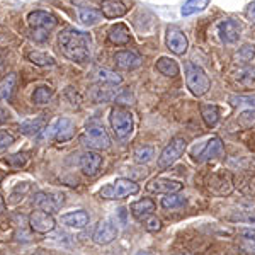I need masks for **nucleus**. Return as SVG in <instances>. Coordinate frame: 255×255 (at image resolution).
Here are the masks:
<instances>
[{
  "instance_id": "nucleus-32",
  "label": "nucleus",
  "mask_w": 255,
  "mask_h": 255,
  "mask_svg": "<svg viewBox=\"0 0 255 255\" xmlns=\"http://www.w3.org/2000/svg\"><path fill=\"white\" fill-rule=\"evenodd\" d=\"M44 128V119L38 118V119H29V121H24L20 125V131L24 134H38L41 129Z\"/></svg>"
},
{
  "instance_id": "nucleus-12",
  "label": "nucleus",
  "mask_w": 255,
  "mask_h": 255,
  "mask_svg": "<svg viewBox=\"0 0 255 255\" xmlns=\"http://www.w3.org/2000/svg\"><path fill=\"white\" fill-rule=\"evenodd\" d=\"M242 32V24L235 19H226L218 26V34H220V39L223 43H235V41L240 38Z\"/></svg>"
},
{
  "instance_id": "nucleus-16",
  "label": "nucleus",
  "mask_w": 255,
  "mask_h": 255,
  "mask_svg": "<svg viewBox=\"0 0 255 255\" xmlns=\"http://www.w3.org/2000/svg\"><path fill=\"white\" fill-rule=\"evenodd\" d=\"M128 12V7L121 0H104L101 5V14L106 19H119Z\"/></svg>"
},
{
  "instance_id": "nucleus-31",
  "label": "nucleus",
  "mask_w": 255,
  "mask_h": 255,
  "mask_svg": "<svg viewBox=\"0 0 255 255\" xmlns=\"http://www.w3.org/2000/svg\"><path fill=\"white\" fill-rule=\"evenodd\" d=\"M53 97V89L48 87V85H41L34 90V94H32V102L34 104H48L49 101H51Z\"/></svg>"
},
{
  "instance_id": "nucleus-40",
  "label": "nucleus",
  "mask_w": 255,
  "mask_h": 255,
  "mask_svg": "<svg viewBox=\"0 0 255 255\" xmlns=\"http://www.w3.org/2000/svg\"><path fill=\"white\" fill-rule=\"evenodd\" d=\"M7 162L10 163V165H14V167H20V165H24V163L27 162V157L26 155H12V157L7 158Z\"/></svg>"
},
{
  "instance_id": "nucleus-25",
  "label": "nucleus",
  "mask_w": 255,
  "mask_h": 255,
  "mask_svg": "<svg viewBox=\"0 0 255 255\" xmlns=\"http://www.w3.org/2000/svg\"><path fill=\"white\" fill-rule=\"evenodd\" d=\"M238 247L245 254L255 255V230H245L238 235Z\"/></svg>"
},
{
  "instance_id": "nucleus-1",
  "label": "nucleus",
  "mask_w": 255,
  "mask_h": 255,
  "mask_svg": "<svg viewBox=\"0 0 255 255\" xmlns=\"http://www.w3.org/2000/svg\"><path fill=\"white\" fill-rule=\"evenodd\" d=\"M60 49L68 60L77 61V63H85L90 58L92 51V39L85 31L75 29V27H67L60 34Z\"/></svg>"
},
{
  "instance_id": "nucleus-6",
  "label": "nucleus",
  "mask_w": 255,
  "mask_h": 255,
  "mask_svg": "<svg viewBox=\"0 0 255 255\" xmlns=\"http://www.w3.org/2000/svg\"><path fill=\"white\" fill-rule=\"evenodd\" d=\"M111 126L116 134L118 139H126L129 138V134L133 133V116H131L129 111L123 108H114L111 111Z\"/></svg>"
},
{
  "instance_id": "nucleus-37",
  "label": "nucleus",
  "mask_w": 255,
  "mask_h": 255,
  "mask_svg": "<svg viewBox=\"0 0 255 255\" xmlns=\"http://www.w3.org/2000/svg\"><path fill=\"white\" fill-rule=\"evenodd\" d=\"M254 55H255V46H254V44H245V46H242L240 51L237 53V58L245 63V61L252 60Z\"/></svg>"
},
{
  "instance_id": "nucleus-42",
  "label": "nucleus",
  "mask_w": 255,
  "mask_h": 255,
  "mask_svg": "<svg viewBox=\"0 0 255 255\" xmlns=\"http://www.w3.org/2000/svg\"><path fill=\"white\" fill-rule=\"evenodd\" d=\"M5 211V201H3V197H2V194H0V215Z\"/></svg>"
},
{
  "instance_id": "nucleus-34",
  "label": "nucleus",
  "mask_w": 255,
  "mask_h": 255,
  "mask_svg": "<svg viewBox=\"0 0 255 255\" xmlns=\"http://www.w3.org/2000/svg\"><path fill=\"white\" fill-rule=\"evenodd\" d=\"M230 104L233 108L255 109V96H232L230 97Z\"/></svg>"
},
{
  "instance_id": "nucleus-30",
  "label": "nucleus",
  "mask_w": 255,
  "mask_h": 255,
  "mask_svg": "<svg viewBox=\"0 0 255 255\" xmlns=\"http://www.w3.org/2000/svg\"><path fill=\"white\" fill-rule=\"evenodd\" d=\"M79 15H80V20L85 24V26H94V24H97L102 17V14L99 10L87 9V7H80Z\"/></svg>"
},
{
  "instance_id": "nucleus-24",
  "label": "nucleus",
  "mask_w": 255,
  "mask_h": 255,
  "mask_svg": "<svg viewBox=\"0 0 255 255\" xmlns=\"http://www.w3.org/2000/svg\"><path fill=\"white\" fill-rule=\"evenodd\" d=\"M94 77H96V80L99 82V85H118L123 82V79L116 72H111V70H106V68L96 70Z\"/></svg>"
},
{
  "instance_id": "nucleus-33",
  "label": "nucleus",
  "mask_w": 255,
  "mask_h": 255,
  "mask_svg": "<svg viewBox=\"0 0 255 255\" xmlns=\"http://www.w3.org/2000/svg\"><path fill=\"white\" fill-rule=\"evenodd\" d=\"M186 204V197L180 194H165V197H162V206L165 209H175Z\"/></svg>"
},
{
  "instance_id": "nucleus-39",
  "label": "nucleus",
  "mask_w": 255,
  "mask_h": 255,
  "mask_svg": "<svg viewBox=\"0 0 255 255\" xmlns=\"http://www.w3.org/2000/svg\"><path fill=\"white\" fill-rule=\"evenodd\" d=\"M12 143H14V136L9 133H5V131H0V150L10 146Z\"/></svg>"
},
{
  "instance_id": "nucleus-29",
  "label": "nucleus",
  "mask_w": 255,
  "mask_h": 255,
  "mask_svg": "<svg viewBox=\"0 0 255 255\" xmlns=\"http://www.w3.org/2000/svg\"><path fill=\"white\" fill-rule=\"evenodd\" d=\"M26 58L31 61V63L38 65V67H53L55 65V58L53 56L46 55V53H39V51H29L26 55Z\"/></svg>"
},
{
  "instance_id": "nucleus-17",
  "label": "nucleus",
  "mask_w": 255,
  "mask_h": 255,
  "mask_svg": "<svg viewBox=\"0 0 255 255\" xmlns=\"http://www.w3.org/2000/svg\"><path fill=\"white\" fill-rule=\"evenodd\" d=\"M155 203L150 199V197H143V199L136 201V203L131 204V213H133V216L136 218L139 221H145L146 218H150L153 215L155 211Z\"/></svg>"
},
{
  "instance_id": "nucleus-9",
  "label": "nucleus",
  "mask_w": 255,
  "mask_h": 255,
  "mask_svg": "<svg viewBox=\"0 0 255 255\" xmlns=\"http://www.w3.org/2000/svg\"><path fill=\"white\" fill-rule=\"evenodd\" d=\"M116 235H118L116 225H114L111 220H102L101 223L97 225L92 238L97 245H108L114 240V238H116Z\"/></svg>"
},
{
  "instance_id": "nucleus-18",
  "label": "nucleus",
  "mask_w": 255,
  "mask_h": 255,
  "mask_svg": "<svg viewBox=\"0 0 255 255\" xmlns=\"http://www.w3.org/2000/svg\"><path fill=\"white\" fill-rule=\"evenodd\" d=\"M73 134H75V125H73L72 119H68V118L58 119L56 128H55V139L56 141L65 143V141H68V139H72Z\"/></svg>"
},
{
  "instance_id": "nucleus-44",
  "label": "nucleus",
  "mask_w": 255,
  "mask_h": 255,
  "mask_svg": "<svg viewBox=\"0 0 255 255\" xmlns=\"http://www.w3.org/2000/svg\"><path fill=\"white\" fill-rule=\"evenodd\" d=\"M174 255H186V254H174Z\"/></svg>"
},
{
  "instance_id": "nucleus-13",
  "label": "nucleus",
  "mask_w": 255,
  "mask_h": 255,
  "mask_svg": "<svg viewBox=\"0 0 255 255\" xmlns=\"http://www.w3.org/2000/svg\"><path fill=\"white\" fill-rule=\"evenodd\" d=\"M114 61H116V65L121 70H134L143 63V58L138 53L129 51V49H123V51H118L114 55Z\"/></svg>"
},
{
  "instance_id": "nucleus-14",
  "label": "nucleus",
  "mask_w": 255,
  "mask_h": 255,
  "mask_svg": "<svg viewBox=\"0 0 255 255\" xmlns=\"http://www.w3.org/2000/svg\"><path fill=\"white\" fill-rule=\"evenodd\" d=\"M102 167V157L96 151H85L80 157V168L85 175L94 177Z\"/></svg>"
},
{
  "instance_id": "nucleus-27",
  "label": "nucleus",
  "mask_w": 255,
  "mask_h": 255,
  "mask_svg": "<svg viewBox=\"0 0 255 255\" xmlns=\"http://www.w3.org/2000/svg\"><path fill=\"white\" fill-rule=\"evenodd\" d=\"M201 116L209 128H213L220 119V109L215 104H201Z\"/></svg>"
},
{
  "instance_id": "nucleus-2",
  "label": "nucleus",
  "mask_w": 255,
  "mask_h": 255,
  "mask_svg": "<svg viewBox=\"0 0 255 255\" xmlns=\"http://www.w3.org/2000/svg\"><path fill=\"white\" fill-rule=\"evenodd\" d=\"M29 26H31V38L36 41V43H44L49 38V32L56 27L58 20L53 14L44 10H34L29 14Z\"/></svg>"
},
{
  "instance_id": "nucleus-22",
  "label": "nucleus",
  "mask_w": 255,
  "mask_h": 255,
  "mask_svg": "<svg viewBox=\"0 0 255 255\" xmlns=\"http://www.w3.org/2000/svg\"><path fill=\"white\" fill-rule=\"evenodd\" d=\"M15 84H17V75L15 73H7L2 80H0V99L2 101L9 102L12 99V94H14Z\"/></svg>"
},
{
  "instance_id": "nucleus-38",
  "label": "nucleus",
  "mask_w": 255,
  "mask_h": 255,
  "mask_svg": "<svg viewBox=\"0 0 255 255\" xmlns=\"http://www.w3.org/2000/svg\"><path fill=\"white\" fill-rule=\"evenodd\" d=\"M145 226H146L148 232H158V230L162 228V221H160L157 216L151 215L150 218L145 220Z\"/></svg>"
},
{
  "instance_id": "nucleus-8",
  "label": "nucleus",
  "mask_w": 255,
  "mask_h": 255,
  "mask_svg": "<svg viewBox=\"0 0 255 255\" xmlns=\"http://www.w3.org/2000/svg\"><path fill=\"white\" fill-rule=\"evenodd\" d=\"M29 225L36 233H49L55 230L56 221L53 215H48L44 211H32L29 215Z\"/></svg>"
},
{
  "instance_id": "nucleus-11",
  "label": "nucleus",
  "mask_w": 255,
  "mask_h": 255,
  "mask_svg": "<svg viewBox=\"0 0 255 255\" xmlns=\"http://www.w3.org/2000/svg\"><path fill=\"white\" fill-rule=\"evenodd\" d=\"M167 46L175 55H184L189 48V41L180 29L177 27H168L167 31Z\"/></svg>"
},
{
  "instance_id": "nucleus-3",
  "label": "nucleus",
  "mask_w": 255,
  "mask_h": 255,
  "mask_svg": "<svg viewBox=\"0 0 255 255\" xmlns=\"http://www.w3.org/2000/svg\"><path fill=\"white\" fill-rule=\"evenodd\" d=\"M139 192V186L134 180L131 179H116L114 182L108 184L99 191V196L102 199H123V197L128 196H134Z\"/></svg>"
},
{
  "instance_id": "nucleus-26",
  "label": "nucleus",
  "mask_w": 255,
  "mask_h": 255,
  "mask_svg": "<svg viewBox=\"0 0 255 255\" xmlns=\"http://www.w3.org/2000/svg\"><path fill=\"white\" fill-rule=\"evenodd\" d=\"M157 70L165 77L179 75V65H177V61L172 58H167V56H162V58L157 61Z\"/></svg>"
},
{
  "instance_id": "nucleus-10",
  "label": "nucleus",
  "mask_w": 255,
  "mask_h": 255,
  "mask_svg": "<svg viewBox=\"0 0 255 255\" xmlns=\"http://www.w3.org/2000/svg\"><path fill=\"white\" fill-rule=\"evenodd\" d=\"M184 187L182 182L170 179H153L151 182L146 184L148 192H155V194H175Z\"/></svg>"
},
{
  "instance_id": "nucleus-7",
  "label": "nucleus",
  "mask_w": 255,
  "mask_h": 255,
  "mask_svg": "<svg viewBox=\"0 0 255 255\" xmlns=\"http://www.w3.org/2000/svg\"><path fill=\"white\" fill-rule=\"evenodd\" d=\"M186 146H187L186 139L180 138V136H175L165 148H163L162 155L158 157V167L160 168H168L170 165H174L177 160L184 155Z\"/></svg>"
},
{
  "instance_id": "nucleus-28",
  "label": "nucleus",
  "mask_w": 255,
  "mask_h": 255,
  "mask_svg": "<svg viewBox=\"0 0 255 255\" xmlns=\"http://www.w3.org/2000/svg\"><path fill=\"white\" fill-rule=\"evenodd\" d=\"M208 3H209V0H186V3H184L180 12H182L184 17H189V15L204 10L208 7Z\"/></svg>"
},
{
  "instance_id": "nucleus-36",
  "label": "nucleus",
  "mask_w": 255,
  "mask_h": 255,
  "mask_svg": "<svg viewBox=\"0 0 255 255\" xmlns=\"http://www.w3.org/2000/svg\"><path fill=\"white\" fill-rule=\"evenodd\" d=\"M238 125L245 129H250V128L255 126V109H245L244 113L238 116Z\"/></svg>"
},
{
  "instance_id": "nucleus-43",
  "label": "nucleus",
  "mask_w": 255,
  "mask_h": 255,
  "mask_svg": "<svg viewBox=\"0 0 255 255\" xmlns=\"http://www.w3.org/2000/svg\"><path fill=\"white\" fill-rule=\"evenodd\" d=\"M5 121H7V118L3 116V114H0V125H3V123H5Z\"/></svg>"
},
{
  "instance_id": "nucleus-5",
  "label": "nucleus",
  "mask_w": 255,
  "mask_h": 255,
  "mask_svg": "<svg viewBox=\"0 0 255 255\" xmlns=\"http://www.w3.org/2000/svg\"><path fill=\"white\" fill-rule=\"evenodd\" d=\"M186 82L194 96H204L211 89V80L201 67L194 63H186Z\"/></svg>"
},
{
  "instance_id": "nucleus-19",
  "label": "nucleus",
  "mask_w": 255,
  "mask_h": 255,
  "mask_svg": "<svg viewBox=\"0 0 255 255\" xmlns=\"http://www.w3.org/2000/svg\"><path fill=\"white\" fill-rule=\"evenodd\" d=\"M61 223L67 225V226H72V228H84V226L89 223V215H87V211H84V209L67 213V215L61 216Z\"/></svg>"
},
{
  "instance_id": "nucleus-35",
  "label": "nucleus",
  "mask_w": 255,
  "mask_h": 255,
  "mask_svg": "<svg viewBox=\"0 0 255 255\" xmlns=\"http://www.w3.org/2000/svg\"><path fill=\"white\" fill-rule=\"evenodd\" d=\"M155 150L151 146H139L134 151V162L136 163H148L150 160H153Z\"/></svg>"
},
{
  "instance_id": "nucleus-21",
  "label": "nucleus",
  "mask_w": 255,
  "mask_h": 255,
  "mask_svg": "<svg viewBox=\"0 0 255 255\" xmlns=\"http://www.w3.org/2000/svg\"><path fill=\"white\" fill-rule=\"evenodd\" d=\"M32 203H34V206L39 209V211H44L48 213V215H53V213L58 209V204L55 203V197H51L46 192H38V194L34 196V199H32Z\"/></svg>"
},
{
  "instance_id": "nucleus-23",
  "label": "nucleus",
  "mask_w": 255,
  "mask_h": 255,
  "mask_svg": "<svg viewBox=\"0 0 255 255\" xmlns=\"http://www.w3.org/2000/svg\"><path fill=\"white\" fill-rule=\"evenodd\" d=\"M235 80L238 85H242L244 89H254L255 87V67H245L240 68L235 73Z\"/></svg>"
},
{
  "instance_id": "nucleus-41",
  "label": "nucleus",
  "mask_w": 255,
  "mask_h": 255,
  "mask_svg": "<svg viewBox=\"0 0 255 255\" xmlns=\"http://www.w3.org/2000/svg\"><path fill=\"white\" fill-rule=\"evenodd\" d=\"M245 17L255 26V2H250L245 9Z\"/></svg>"
},
{
  "instance_id": "nucleus-4",
  "label": "nucleus",
  "mask_w": 255,
  "mask_h": 255,
  "mask_svg": "<svg viewBox=\"0 0 255 255\" xmlns=\"http://www.w3.org/2000/svg\"><path fill=\"white\" fill-rule=\"evenodd\" d=\"M80 139H82V145L92 148V150H108L111 146L108 131L104 129L102 125H99V123H90V125H87Z\"/></svg>"
},
{
  "instance_id": "nucleus-15",
  "label": "nucleus",
  "mask_w": 255,
  "mask_h": 255,
  "mask_svg": "<svg viewBox=\"0 0 255 255\" xmlns=\"http://www.w3.org/2000/svg\"><path fill=\"white\" fill-rule=\"evenodd\" d=\"M223 151H225L223 141H221L220 138H211L206 143V146L203 148V151H201V153L196 157V160H197V162H208V160L221 157V155H223Z\"/></svg>"
},
{
  "instance_id": "nucleus-20",
  "label": "nucleus",
  "mask_w": 255,
  "mask_h": 255,
  "mask_svg": "<svg viewBox=\"0 0 255 255\" xmlns=\"http://www.w3.org/2000/svg\"><path fill=\"white\" fill-rule=\"evenodd\" d=\"M108 38L113 44H118V46H123V44H128L131 39L129 36V31H128V27L125 24H116V26H113L108 32Z\"/></svg>"
}]
</instances>
